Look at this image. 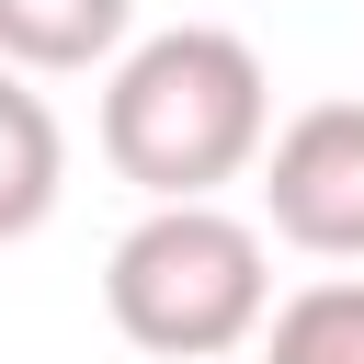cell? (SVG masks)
Here are the masks:
<instances>
[{
	"label": "cell",
	"mask_w": 364,
	"mask_h": 364,
	"mask_svg": "<svg viewBox=\"0 0 364 364\" xmlns=\"http://www.w3.org/2000/svg\"><path fill=\"white\" fill-rule=\"evenodd\" d=\"M273 148V80L228 23L136 34L102 80V159L148 205H216Z\"/></svg>",
	"instance_id": "1"
},
{
	"label": "cell",
	"mask_w": 364,
	"mask_h": 364,
	"mask_svg": "<svg viewBox=\"0 0 364 364\" xmlns=\"http://www.w3.org/2000/svg\"><path fill=\"white\" fill-rule=\"evenodd\" d=\"M102 307L148 364H216L273 330V250L228 205H148L102 262Z\"/></svg>",
	"instance_id": "2"
},
{
	"label": "cell",
	"mask_w": 364,
	"mask_h": 364,
	"mask_svg": "<svg viewBox=\"0 0 364 364\" xmlns=\"http://www.w3.org/2000/svg\"><path fill=\"white\" fill-rule=\"evenodd\" d=\"M262 216L307 262H364V102H307L262 148Z\"/></svg>",
	"instance_id": "3"
},
{
	"label": "cell",
	"mask_w": 364,
	"mask_h": 364,
	"mask_svg": "<svg viewBox=\"0 0 364 364\" xmlns=\"http://www.w3.org/2000/svg\"><path fill=\"white\" fill-rule=\"evenodd\" d=\"M125 46H136V0H0V68L23 80L114 68Z\"/></svg>",
	"instance_id": "4"
},
{
	"label": "cell",
	"mask_w": 364,
	"mask_h": 364,
	"mask_svg": "<svg viewBox=\"0 0 364 364\" xmlns=\"http://www.w3.org/2000/svg\"><path fill=\"white\" fill-rule=\"evenodd\" d=\"M57 193H68V125L23 68H0V250L34 239L57 216Z\"/></svg>",
	"instance_id": "5"
},
{
	"label": "cell",
	"mask_w": 364,
	"mask_h": 364,
	"mask_svg": "<svg viewBox=\"0 0 364 364\" xmlns=\"http://www.w3.org/2000/svg\"><path fill=\"white\" fill-rule=\"evenodd\" d=\"M262 364H364V273H330V284L284 296L273 330H262Z\"/></svg>",
	"instance_id": "6"
}]
</instances>
